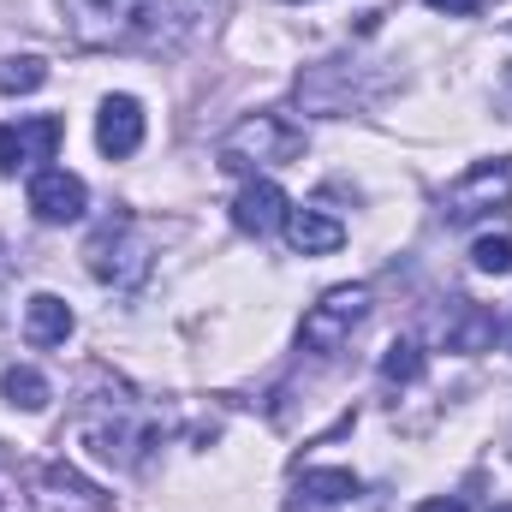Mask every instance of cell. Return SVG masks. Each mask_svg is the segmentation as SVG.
<instances>
[{
  "label": "cell",
  "instance_id": "obj_2",
  "mask_svg": "<svg viewBox=\"0 0 512 512\" xmlns=\"http://www.w3.org/2000/svg\"><path fill=\"white\" fill-rule=\"evenodd\" d=\"M161 435H167L161 411H149L131 387L90 393V405L78 411V441H84L102 465H114V471H137Z\"/></svg>",
  "mask_w": 512,
  "mask_h": 512
},
{
  "label": "cell",
  "instance_id": "obj_23",
  "mask_svg": "<svg viewBox=\"0 0 512 512\" xmlns=\"http://www.w3.org/2000/svg\"><path fill=\"white\" fill-rule=\"evenodd\" d=\"M501 340H507V352H512V322H507V328H501Z\"/></svg>",
  "mask_w": 512,
  "mask_h": 512
},
{
  "label": "cell",
  "instance_id": "obj_9",
  "mask_svg": "<svg viewBox=\"0 0 512 512\" xmlns=\"http://www.w3.org/2000/svg\"><path fill=\"white\" fill-rule=\"evenodd\" d=\"M96 143H102V155H114V161L137 155V143H143V102H137V96H108L102 114H96Z\"/></svg>",
  "mask_w": 512,
  "mask_h": 512
},
{
  "label": "cell",
  "instance_id": "obj_5",
  "mask_svg": "<svg viewBox=\"0 0 512 512\" xmlns=\"http://www.w3.org/2000/svg\"><path fill=\"white\" fill-rule=\"evenodd\" d=\"M364 316H370V286H328L310 310H304V328H298V340H304V352H340L358 328H364Z\"/></svg>",
  "mask_w": 512,
  "mask_h": 512
},
{
  "label": "cell",
  "instance_id": "obj_1",
  "mask_svg": "<svg viewBox=\"0 0 512 512\" xmlns=\"http://www.w3.org/2000/svg\"><path fill=\"white\" fill-rule=\"evenodd\" d=\"M84 48H173L185 42L215 0H60Z\"/></svg>",
  "mask_w": 512,
  "mask_h": 512
},
{
  "label": "cell",
  "instance_id": "obj_4",
  "mask_svg": "<svg viewBox=\"0 0 512 512\" xmlns=\"http://www.w3.org/2000/svg\"><path fill=\"white\" fill-rule=\"evenodd\" d=\"M149 245L137 239V221L131 215H108L96 233H90V245H84V268L102 280V286H120V292H131V286H143L149 280Z\"/></svg>",
  "mask_w": 512,
  "mask_h": 512
},
{
  "label": "cell",
  "instance_id": "obj_3",
  "mask_svg": "<svg viewBox=\"0 0 512 512\" xmlns=\"http://www.w3.org/2000/svg\"><path fill=\"white\" fill-rule=\"evenodd\" d=\"M298 155H304V126H292L286 114H245L215 149L221 173H262V167H286Z\"/></svg>",
  "mask_w": 512,
  "mask_h": 512
},
{
  "label": "cell",
  "instance_id": "obj_12",
  "mask_svg": "<svg viewBox=\"0 0 512 512\" xmlns=\"http://www.w3.org/2000/svg\"><path fill=\"white\" fill-rule=\"evenodd\" d=\"M42 501H48V512H108V495L96 483H84L72 465L42 471Z\"/></svg>",
  "mask_w": 512,
  "mask_h": 512
},
{
  "label": "cell",
  "instance_id": "obj_15",
  "mask_svg": "<svg viewBox=\"0 0 512 512\" xmlns=\"http://www.w3.org/2000/svg\"><path fill=\"white\" fill-rule=\"evenodd\" d=\"M0 399L18 405V411H42V405H48V376L30 370V364H12V370L0 376Z\"/></svg>",
  "mask_w": 512,
  "mask_h": 512
},
{
  "label": "cell",
  "instance_id": "obj_20",
  "mask_svg": "<svg viewBox=\"0 0 512 512\" xmlns=\"http://www.w3.org/2000/svg\"><path fill=\"white\" fill-rule=\"evenodd\" d=\"M423 6H429V12H447V18H477L489 0H423Z\"/></svg>",
  "mask_w": 512,
  "mask_h": 512
},
{
  "label": "cell",
  "instance_id": "obj_6",
  "mask_svg": "<svg viewBox=\"0 0 512 512\" xmlns=\"http://www.w3.org/2000/svg\"><path fill=\"white\" fill-rule=\"evenodd\" d=\"M507 203H512V155H495V161H477L465 179L447 185L441 215H447L453 227H471V221H483V215H495V209H507Z\"/></svg>",
  "mask_w": 512,
  "mask_h": 512
},
{
  "label": "cell",
  "instance_id": "obj_17",
  "mask_svg": "<svg viewBox=\"0 0 512 512\" xmlns=\"http://www.w3.org/2000/svg\"><path fill=\"white\" fill-rule=\"evenodd\" d=\"M417 376H423V346H417V340H393L387 358H382V382L387 387H411Z\"/></svg>",
  "mask_w": 512,
  "mask_h": 512
},
{
  "label": "cell",
  "instance_id": "obj_19",
  "mask_svg": "<svg viewBox=\"0 0 512 512\" xmlns=\"http://www.w3.org/2000/svg\"><path fill=\"white\" fill-rule=\"evenodd\" d=\"M471 262H477L483 274H512V239L507 233H483V239L471 245Z\"/></svg>",
  "mask_w": 512,
  "mask_h": 512
},
{
  "label": "cell",
  "instance_id": "obj_25",
  "mask_svg": "<svg viewBox=\"0 0 512 512\" xmlns=\"http://www.w3.org/2000/svg\"><path fill=\"white\" fill-rule=\"evenodd\" d=\"M292 6H304V0H292Z\"/></svg>",
  "mask_w": 512,
  "mask_h": 512
},
{
  "label": "cell",
  "instance_id": "obj_18",
  "mask_svg": "<svg viewBox=\"0 0 512 512\" xmlns=\"http://www.w3.org/2000/svg\"><path fill=\"white\" fill-rule=\"evenodd\" d=\"M42 84H48V66H42L36 54H18V60H6V66H0V90H6V96L42 90Z\"/></svg>",
  "mask_w": 512,
  "mask_h": 512
},
{
  "label": "cell",
  "instance_id": "obj_14",
  "mask_svg": "<svg viewBox=\"0 0 512 512\" xmlns=\"http://www.w3.org/2000/svg\"><path fill=\"white\" fill-rule=\"evenodd\" d=\"M352 495H358V477L352 471H304L298 477V501H310V507H340Z\"/></svg>",
  "mask_w": 512,
  "mask_h": 512
},
{
  "label": "cell",
  "instance_id": "obj_10",
  "mask_svg": "<svg viewBox=\"0 0 512 512\" xmlns=\"http://www.w3.org/2000/svg\"><path fill=\"white\" fill-rule=\"evenodd\" d=\"M286 245L298 256H334L346 245V227L334 221V215H322V209H286Z\"/></svg>",
  "mask_w": 512,
  "mask_h": 512
},
{
  "label": "cell",
  "instance_id": "obj_11",
  "mask_svg": "<svg viewBox=\"0 0 512 512\" xmlns=\"http://www.w3.org/2000/svg\"><path fill=\"white\" fill-rule=\"evenodd\" d=\"M286 221V191L274 185V179H251L245 191H239V203H233V227L239 233H274Z\"/></svg>",
  "mask_w": 512,
  "mask_h": 512
},
{
  "label": "cell",
  "instance_id": "obj_16",
  "mask_svg": "<svg viewBox=\"0 0 512 512\" xmlns=\"http://www.w3.org/2000/svg\"><path fill=\"white\" fill-rule=\"evenodd\" d=\"M459 316H465V322L447 334V346H453V352H483V346L495 340V316H489V310H477L471 298H459Z\"/></svg>",
  "mask_w": 512,
  "mask_h": 512
},
{
  "label": "cell",
  "instance_id": "obj_21",
  "mask_svg": "<svg viewBox=\"0 0 512 512\" xmlns=\"http://www.w3.org/2000/svg\"><path fill=\"white\" fill-rule=\"evenodd\" d=\"M417 512H465V501H453V495H435V501H423Z\"/></svg>",
  "mask_w": 512,
  "mask_h": 512
},
{
  "label": "cell",
  "instance_id": "obj_8",
  "mask_svg": "<svg viewBox=\"0 0 512 512\" xmlns=\"http://www.w3.org/2000/svg\"><path fill=\"white\" fill-rule=\"evenodd\" d=\"M54 149H60V120L54 114L0 126V173H24L36 161H54Z\"/></svg>",
  "mask_w": 512,
  "mask_h": 512
},
{
  "label": "cell",
  "instance_id": "obj_22",
  "mask_svg": "<svg viewBox=\"0 0 512 512\" xmlns=\"http://www.w3.org/2000/svg\"><path fill=\"white\" fill-rule=\"evenodd\" d=\"M501 96L512 102V36H507V54H501Z\"/></svg>",
  "mask_w": 512,
  "mask_h": 512
},
{
  "label": "cell",
  "instance_id": "obj_13",
  "mask_svg": "<svg viewBox=\"0 0 512 512\" xmlns=\"http://www.w3.org/2000/svg\"><path fill=\"white\" fill-rule=\"evenodd\" d=\"M72 328H78V316H72V304H66V298L36 292V298L24 304V340H30V346H66V340H72Z\"/></svg>",
  "mask_w": 512,
  "mask_h": 512
},
{
  "label": "cell",
  "instance_id": "obj_7",
  "mask_svg": "<svg viewBox=\"0 0 512 512\" xmlns=\"http://www.w3.org/2000/svg\"><path fill=\"white\" fill-rule=\"evenodd\" d=\"M90 209V185L66 167H36L30 173V215L48 221V227H66V221H84Z\"/></svg>",
  "mask_w": 512,
  "mask_h": 512
},
{
  "label": "cell",
  "instance_id": "obj_24",
  "mask_svg": "<svg viewBox=\"0 0 512 512\" xmlns=\"http://www.w3.org/2000/svg\"><path fill=\"white\" fill-rule=\"evenodd\" d=\"M495 512H512V507H495Z\"/></svg>",
  "mask_w": 512,
  "mask_h": 512
}]
</instances>
